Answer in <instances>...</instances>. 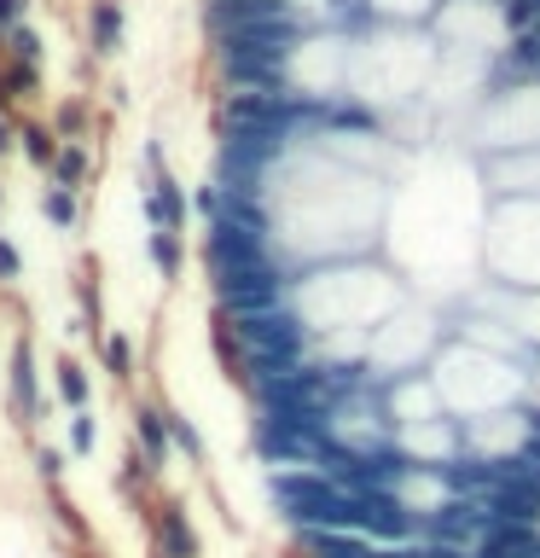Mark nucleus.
I'll list each match as a JSON object with an SVG mask.
<instances>
[{
	"label": "nucleus",
	"instance_id": "1",
	"mask_svg": "<svg viewBox=\"0 0 540 558\" xmlns=\"http://www.w3.org/2000/svg\"><path fill=\"white\" fill-rule=\"evenodd\" d=\"M383 186L378 174L348 169L338 157L296 146L279 157L268 181V216H273V251L314 262H348L372 256L383 233Z\"/></svg>",
	"mask_w": 540,
	"mask_h": 558
},
{
	"label": "nucleus",
	"instance_id": "2",
	"mask_svg": "<svg viewBox=\"0 0 540 558\" xmlns=\"http://www.w3.org/2000/svg\"><path fill=\"white\" fill-rule=\"evenodd\" d=\"M413 296L407 274L383 268L372 256H348V262H314L303 279L291 286V314L308 326L314 361H360L366 355V331Z\"/></svg>",
	"mask_w": 540,
	"mask_h": 558
},
{
	"label": "nucleus",
	"instance_id": "3",
	"mask_svg": "<svg viewBox=\"0 0 540 558\" xmlns=\"http://www.w3.org/2000/svg\"><path fill=\"white\" fill-rule=\"evenodd\" d=\"M435 59H442V52H435V35L430 29L413 35V29L372 24L366 35H355V47H348V82H343V94L360 99L366 111L390 117V111L413 105L430 87Z\"/></svg>",
	"mask_w": 540,
	"mask_h": 558
},
{
	"label": "nucleus",
	"instance_id": "4",
	"mask_svg": "<svg viewBox=\"0 0 540 558\" xmlns=\"http://www.w3.org/2000/svg\"><path fill=\"white\" fill-rule=\"evenodd\" d=\"M435 401H442L447 418H482L500 408H523L529 401V366L512 355H494V349L470 343V338H442V349L425 366Z\"/></svg>",
	"mask_w": 540,
	"mask_h": 558
},
{
	"label": "nucleus",
	"instance_id": "5",
	"mask_svg": "<svg viewBox=\"0 0 540 558\" xmlns=\"http://www.w3.org/2000/svg\"><path fill=\"white\" fill-rule=\"evenodd\" d=\"M442 338H453V308L442 303H418L413 296L401 303L390 320H378L372 331H366V355L360 366L372 378H401V373H425L430 355L442 349Z\"/></svg>",
	"mask_w": 540,
	"mask_h": 558
},
{
	"label": "nucleus",
	"instance_id": "6",
	"mask_svg": "<svg viewBox=\"0 0 540 558\" xmlns=\"http://www.w3.org/2000/svg\"><path fill=\"white\" fill-rule=\"evenodd\" d=\"M482 262L505 291H540V198H488Z\"/></svg>",
	"mask_w": 540,
	"mask_h": 558
},
{
	"label": "nucleus",
	"instance_id": "7",
	"mask_svg": "<svg viewBox=\"0 0 540 558\" xmlns=\"http://www.w3.org/2000/svg\"><path fill=\"white\" fill-rule=\"evenodd\" d=\"M7 408L24 430L41 425L47 413V396H41V361H35V331L17 326L12 331V349H7Z\"/></svg>",
	"mask_w": 540,
	"mask_h": 558
},
{
	"label": "nucleus",
	"instance_id": "8",
	"mask_svg": "<svg viewBox=\"0 0 540 558\" xmlns=\"http://www.w3.org/2000/svg\"><path fill=\"white\" fill-rule=\"evenodd\" d=\"M139 209H146L151 227H163V233H186L192 221V192L174 169L163 174H139Z\"/></svg>",
	"mask_w": 540,
	"mask_h": 558
},
{
	"label": "nucleus",
	"instance_id": "9",
	"mask_svg": "<svg viewBox=\"0 0 540 558\" xmlns=\"http://www.w3.org/2000/svg\"><path fill=\"white\" fill-rule=\"evenodd\" d=\"M482 192L488 198H540V151H512V157H477Z\"/></svg>",
	"mask_w": 540,
	"mask_h": 558
},
{
	"label": "nucleus",
	"instance_id": "10",
	"mask_svg": "<svg viewBox=\"0 0 540 558\" xmlns=\"http://www.w3.org/2000/svg\"><path fill=\"white\" fill-rule=\"evenodd\" d=\"M151 553H157V558H198V553H204L181 495H169V500L151 512Z\"/></svg>",
	"mask_w": 540,
	"mask_h": 558
},
{
	"label": "nucleus",
	"instance_id": "11",
	"mask_svg": "<svg viewBox=\"0 0 540 558\" xmlns=\"http://www.w3.org/2000/svg\"><path fill=\"white\" fill-rule=\"evenodd\" d=\"M82 29H87V52H94V59H116L122 29H128V12H122V0H87Z\"/></svg>",
	"mask_w": 540,
	"mask_h": 558
},
{
	"label": "nucleus",
	"instance_id": "12",
	"mask_svg": "<svg viewBox=\"0 0 540 558\" xmlns=\"http://www.w3.org/2000/svg\"><path fill=\"white\" fill-rule=\"evenodd\" d=\"M128 418H134V448L146 453V465H151V471H163V465L174 460L169 425H163V401H146V396H139L134 408H128Z\"/></svg>",
	"mask_w": 540,
	"mask_h": 558
},
{
	"label": "nucleus",
	"instance_id": "13",
	"mask_svg": "<svg viewBox=\"0 0 540 558\" xmlns=\"http://www.w3.org/2000/svg\"><path fill=\"white\" fill-rule=\"evenodd\" d=\"M70 296H76V320L94 331V338H105V286H99V256H82L76 262V279H70Z\"/></svg>",
	"mask_w": 540,
	"mask_h": 558
},
{
	"label": "nucleus",
	"instance_id": "14",
	"mask_svg": "<svg viewBox=\"0 0 540 558\" xmlns=\"http://www.w3.org/2000/svg\"><path fill=\"white\" fill-rule=\"evenodd\" d=\"M94 169H99V163H94V146H87V140H59V157H52L47 181L64 186V192H87Z\"/></svg>",
	"mask_w": 540,
	"mask_h": 558
},
{
	"label": "nucleus",
	"instance_id": "15",
	"mask_svg": "<svg viewBox=\"0 0 540 558\" xmlns=\"http://www.w3.org/2000/svg\"><path fill=\"white\" fill-rule=\"evenodd\" d=\"M94 94H64V99H52V111H47V129L59 134V140H94Z\"/></svg>",
	"mask_w": 540,
	"mask_h": 558
},
{
	"label": "nucleus",
	"instance_id": "16",
	"mask_svg": "<svg viewBox=\"0 0 540 558\" xmlns=\"http://www.w3.org/2000/svg\"><path fill=\"white\" fill-rule=\"evenodd\" d=\"M52 396H59L70 413L94 408V373H87L82 355H59V361H52Z\"/></svg>",
	"mask_w": 540,
	"mask_h": 558
},
{
	"label": "nucleus",
	"instance_id": "17",
	"mask_svg": "<svg viewBox=\"0 0 540 558\" xmlns=\"http://www.w3.org/2000/svg\"><path fill=\"white\" fill-rule=\"evenodd\" d=\"M12 122H17V157H24L35 174H47L52 157H59V134L47 129V117H12Z\"/></svg>",
	"mask_w": 540,
	"mask_h": 558
},
{
	"label": "nucleus",
	"instance_id": "18",
	"mask_svg": "<svg viewBox=\"0 0 540 558\" xmlns=\"http://www.w3.org/2000/svg\"><path fill=\"white\" fill-rule=\"evenodd\" d=\"M372 24L383 29H430V17L442 12V0H366Z\"/></svg>",
	"mask_w": 540,
	"mask_h": 558
},
{
	"label": "nucleus",
	"instance_id": "19",
	"mask_svg": "<svg viewBox=\"0 0 540 558\" xmlns=\"http://www.w3.org/2000/svg\"><path fill=\"white\" fill-rule=\"evenodd\" d=\"M146 256L163 286H181L186 279V233H163V227H151L146 233Z\"/></svg>",
	"mask_w": 540,
	"mask_h": 558
},
{
	"label": "nucleus",
	"instance_id": "20",
	"mask_svg": "<svg viewBox=\"0 0 540 558\" xmlns=\"http://www.w3.org/2000/svg\"><path fill=\"white\" fill-rule=\"evenodd\" d=\"M94 355H99L105 373H111V384H122V390H128L134 373H139V361H134V338H128V331H116V326H111V331L99 338Z\"/></svg>",
	"mask_w": 540,
	"mask_h": 558
},
{
	"label": "nucleus",
	"instance_id": "21",
	"mask_svg": "<svg viewBox=\"0 0 540 558\" xmlns=\"http://www.w3.org/2000/svg\"><path fill=\"white\" fill-rule=\"evenodd\" d=\"M163 425H169V448L181 453V460H186L192 471H204V465H209V448H204L198 425H192V418H186L181 408H169V401H163Z\"/></svg>",
	"mask_w": 540,
	"mask_h": 558
},
{
	"label": "nucleus",
	"instance_id": "22",
	"mask_svg": "<svg viewBox=\"0 0 540 558\" xmlns=\"http://www.w3.org/2000/svg\"><path fill=\"white\" fill-rule=\"evenodd\" d=\"M0 52L17 59V64H47V35L24 17V24H12L7 35H0Z\"/></svg>",
	"mask_w": 540,
	"mask_h": 558
},
{
	"label": "nucleus",
	"instance_id": "23",
	"mask_svg": "<svg viewBox=\"0 0 540 558\" xmlns=\"http://www.w3.org/2000/svg\"><path fill=\"white\" fill-rule=\"evenodd\" d=\"M41 216L59 227V233H76L82 227V192H64V186H41Z\"/></svg>",
	"mask_w": 540,
	"mask_h": 558
},
{
	"label": "nucleus",
	"instance_id": "24",
	"mask_svg": "<svg viewBox=\"0 0 540 558\" xmlns=\"http://www.w3.org/2000/svg\"><path fill=\"white\" fill-rule=\"evenodd\" d=\"M94 448H99V418H94V408H76L70 413V453L87 460Z\"/></svg>",
	"mask_w": 540,
	"mask_h": 558
},
{
	"label": "nucleus",
	"instance_id": "25",
	"mask_svg": "<svg viewBox=\"0 0 540 558\" xmlns=\"http://www.w3.org/2000/svg\"><path fill=\"white\" fill-rule=\"evenodd\" d=\"M17 279H24V251L0 233V291H17Z\"/></svg>",
	"mask_w": 540,
	"mask_h": 558
},
{
	"label": "nucleus",
	"instance_id": "26",
	"mask_svg": "<svg viewBox=\"0 0 540 558\" xmlns=\"http://www.w3.org/2000/svg\"><path fill=\"white\" fill-rule=\"evenodd\" d=\"M216 209H221V186H216V181L192 186V216H198V221H209Z\"/></svg>",
	"mask_w": 540,
	"mask_h": 558
},
{
	"label": "nucleus",
	"instance_id": "27",
	"mask_svg": "<svg viewBox=\"0 0 540 558\" xmlns=\"http://www.w3.org/2000/svg\"><path fill=\"white\" fill-rule=\"evenodd\" d=\"M35 471H41L47 483H59V477H64V453L41 442V448H35Z\"/></svg>",
	"mask_w": 540,
	"mask_h": 558
},
{
	"label": "nucleus",
	"instance_id": "28",
	"mask_svg": "<svg viewBox=\"0 0 540 558\" xmlns=\"http://www.w3.org/2000/svg\"><path fill=\"white\" fill-rule=\"evenodd\" d=\"M76 94H94V82H99V59H94V52H76Z\"/></svg>",
	"mask_w": 540,
	"mask_h": 558
},
{
	"label": "nucleus",
	"instance_id": "29",
	"mask_svg": "<svg viewBox=\"0 0 540 558\" xmlns=\"http://www.w3.org/2000/svg\"><path fill=\"white\" fill-rule=\"evenodd\" d=\"M29 7H35V0H0V35H7L12 24H24Z\"/></svg>",
	"mask_w": 540,
	"mask_h": 558
},
{
	"label": "nucleus",
	"instance_id": "30",
	"mask_svg": "<svg viewBox=\"0 0 540 558\" xmlns=\"http://www.w3.org/2000/svg\"><path fill=\"white\" fill-rule=\"evenodd\" d=\"M12 151H17V122H12V117H0V163H7Z\"/></svg>",
	"mask_w": 540,
	"mask_h": 558
},
{
	"label": "nucleus",
	"instance_id": "31",
	"mask_svg": "<svg viewBox=\"0 0 540 558\" xmlns=\"http://www.w3.org/2000/svg\"><path fill=\"white\" fill-rule=\"evenodd\" d=\"M105 99H111V111H128V87H122V82L105 87Z\"/></svg>",
	"mask_w": 540,
	"mask_h": 558
},
{
	"label": "nucleus",
	"instance_id": "32",
	"mask_svg": "<svg viewBox=\"0 0 540 558\" xmlns=\"http://www.w3.org/2000/svg\"><path fill=\"white\" fill-rule=\"evenodd\" d=\"M0 117H12V105H7V94H0Z\"/></svg>",
	"mask_w": 540,
	"mask_h": 558
},
{
	"label": "nucleus",
	"instance_id": "33",
	"mask_svg": "<svg viewBox=\"0 0 540 558\" xmlns=\"http://www.w3.org/2000/svg\"><path fill=\"white\" fill-rule=\"evenodd\" d=\"M0 209H7V186H0Z\"/></svg>",
	"mask_w": 540,
	"mask_h": 558
}]
</instances>
